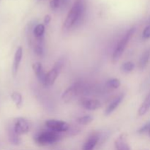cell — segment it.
<instances>
[{"label": "cell", "instance_id": "6da1fadb", "mask_svg": "<svg viewBox=\"0 0 150 150\" xmlns=\"http://www.w3.org/2000/svg\"><path fill=\"white\" fill-rule=\"evenodd\" d=\"M86 13V1L76 0L64 22V28L70 29L80 25Z\"/></svg>", "mask_w": 150, "mask_h": 150}, {"label": "cell", "instance_id": "7a4b0ae2", "mask_svg": "<svg viewBox=\"0 0 150 150\" xmlns=\"http://www.w3.org/2000/svg\"><path fill=\"white\" fill-rule=\"evenodd\" d=\"M62 139V136L59 133L52 131V130H45L40 132L34 136L35 143L40 146L51 145L57 143Z\"/></svg>", "mask_w": 150, "mask_h": 150}, {"label": "cell", "instance_id": "3957f363", "mask_svg": "<svg viewBox=\"0 0 150 150\" xmlns=\"http://www.w3.org/2000/svg\"><path fill=\"white\" fill-rule=\"evenodd\" d=\"M135 32H136V27L130 28V29L126 32L125 35L122 37V38L119 41L117 46H116L115 49H114V53H113V55H112L113 62L114 63L117 62L120 59L121 56L122 55V54L124 53L126 47H127V43L129 42L130 40L131 39L132 36H133V34L135 33Z\"/></svg>", "mask_w": 150, "mask_h": 150}, {"label": "cell", "instance_id": "277c9868", "mask_svg": "<svg viewBox=\"0 0 150 150\" xmlns=\"http://www.w3.org/2000/svg\"><path fill=\"white\" fill-rule=\"evenodd\" d=\"M63 62L62 59H59L55 63L54 67L45 74V79H44L43 85L45 86H51L54 83L55 81L58 78L62 69Z\"/></svg>", "mask_w": 150, "mask_h": 150}, {"label": "cell", "instance_id": "5b68a950", "mask_svg": "<svg viewBox=\"0 0 150 150\" xmlns=\"http://www.w3.org/2000/svg\"><path fill=\"white\" fill-rule=\"evenodd\" d=\"M82 89H83V84L81 82H77L65 89V91L62 95V99L66 103H70L78 95L80 94Z\"/></svg>", "mask_w": 150, "mask_h": 150}, {"label": "cell", "instance_id": "8992f818", "mask_svg": "<svg viewBox=\"0 0 150 150\" xmlns=\"http://www.w3.org/2000/svg\"><path fill=\"white\" fill-rule=\"evenodd\" d=\"M45 126L48 127V130L57 133H65L70 130V125L64 121L57 120H48L45 122Z\"/></svg>", "mask_w": 150, "mask_h": 150}, {"label": "cell", "instance_id": "52a82bcc", "mask_svg": "<svg viewBox=\"0 0 150 150\" xmlns=\"http://www.w3.org/2000/svg\"><path fill=\"white\" fill-rule=\"evenodd\" d=\"M13 126L15 132L19 136L26 134L30 130V123L26 119L23 117H18L16 119Z\"/></svg>", "mask_w": 150, "mask_h": 150}, {"label": "cell", "instance_id": "ba28073f", "mask_svg": "<svg viewBox=\"0 0 150 150\" xmlns=\"http://www.w3.org/2000/svg\"><path fill=\"white\" fill-rule=\"evenodd\" d=\"M124 97L125 95L123 93L120 94V95H117V97H115V98L111 101V103L108 104V106L106 107V108H105V112H104V114H105V116H108L110 115V114H112V113L118 108L120 104L121 103L122 101L124 99Z\"/></svg>", "mask_w": 150, "mask_h": 150}, {"label": "cell", "instance_id": "9c48e42d", "mask_svg": "<svg viewBox=\"0 0 150 150\" xmlns=\"http://www.w3.org/2000/svg\"><path fill=\"white\" fill-rule=\"evenodd\" d=\"M80 105L83 108L89 111H95L101 107V103L96 99H83L80 100Z\"/></svg>", "mask_w": 150, "mask_h": 150}, {"label": "cell", "instance_id": "30bf717a", "mask_svg": "<svg viewBox=\"0 0 150 150\" xmlns=\"http://www.w3.org/2000/svg\"><path fill=\"white\" fill-rule=\"evenodd\" d=\"M22 57H23V48H22L21 46H19L16 50V53H15L13 67H12V73H13V76H16L17 75Z\"/></svg>", "mask_w": 150, "mask_h": 150}, {"label": "cell", "instance_id": "8fae6325", "mask_svg": "<svg viewBox=\"0 0 150 150\" xmlns=\"http://www.w3.org/2000/svg\"><path fill=\"white\" fill-rule=\"evenodd\" d=\"M100 140L98 133H93L88 137L83 146V150H94Z\"/></svg>", "mask_w": 150, "mask_h": 150}, {"label": "cell", "instance_id": "7c38bea8", "mask_svg": "<svg viewBox=\"0 0 150 150\" xmlns=\"http://www.w3.org/2000/svg\"><path fill=\"white\" fill-rule=\"evenodd\" d=\"M116 150H131L127 142V135L122 133L115 141Z\"/></svg>", "mask_w": 150, "mask_h": 150}, {"label": "cell", "instance_id": "4fadbf2b", "mask_svg": "<svg viewBox=\"0 0 150 150\" xmlns=\"http://www.w3.org/2000/svg\"><path fill=\"white\" fill-rule=\"evenodd\" d=\"M32 68H33L34 72L35 73L37 79H38L41 83L43 84L44 79H45V76L46 73L44 72L43 67H42V64L40 62H35L32 64Z\"/></svg>", "mask_w": 150, "mask_h": 150}, {"label": "cell", "instance_id": "5bb4252c", "mask_svg": "<svg viewBox=\"0 0 150 150\" xmlns=\"http://www.w3.org/2000/svg\"><path fill=\"white\" fill-rule=\"evenodd\" d=\"M150 109V92L147 95V96L145 98L144 100L142 103V105L139 107L138 110V115L142 117L146 114L148 111Z\"/></svg>", "mask_w": 150, "mask_h": 150}, {"label": "cell", "instance_id": "9a60e30c", "mask_svg": "<svg viewBox=\"0 0 150 150\" xmlns=\"http://www.w3.org/2000/svg\"><path fill=\"white\" fill-rule=\"evenodd\" d=\"M8 137L9 141L12 144L19 145L21 144L20 136L15 132L13 125L10 126L8 128Z\"/></svg>", "mask_w": 150, "mask_h": 150}, {"label": "cell", "instance_id": "2e32d148", "mask_svg": "<svg viewBox=\"0 0 150 150\" xmlns=\"http://www.w3.org/2000/svg\"><path fill=\"white\" fill-rule=\"evenodd\" d=\"M150 59V48L146 50L143 53V54L141 57L140 59L139 62V67L141 70H144L145 67L147 65L148 62L149 61Z\"/></svg>", "mask_w": 150, "mask_h": 150}, {"label": "cell", "instance_id": "e0dca14e", "mask_svg": "<svg viewBox=\"0 0 150 150\" xmlns=\"http://www.w3.org/2000/svg\"><path fill=\"white\" fill-rule=\"evenodd\" d=\"M45 33V25L42 23H39L34 27L32 34H33L35 39H40L44 38Z\"/></svg>", "mask_w": 150, "mask_h": 150}, {"label": "cell", "instance_id": "ac0fdd59", "mask_svg": "<svg viewBox=\"0 0 150 150\" xmlns=\"http://www.w3.org/2000/svg\"><path fill=\"white\" fill-rule=\"evenodd\" d=\"M11 98L18 108H21L22 105H23V98H22V95L19 92H13L11 95Z\"/></svg>", "mask_w": 150, "mask_h": 150}, {"label": "cell", "instance_id": "d6986e66", "mask_svg": "<svg viewBox=\"0 0 150 150\" xmlns=\"http://www.w3.org/2000/svg\"><path fill=\"white\" fill-rule=\"evenodd\" d=\"M93 120V117L91 115H85L83 117H81L78 118L77 122L79 124L81 125H87L90 124Z\"/></svg>", "mask_w": 150, "mask_h": 150}, {"label": "cell", "instance_id": "ffe728a7", "mask_svg": "<svg viewBox=\"0 0 150 150\" xmlns=\"http://www.w3.org/2000/svg\"><path fill=\"white\" fill-rule=\"evenodd\" d=\"M34 51L39 57H43L44 54H45L43 43H42V42H35V45H34Z\"/></svg>", "mask_w": 150, "mask_h": 150}, {"label": "cell", "instance_id": "44dd1931", "mask_svg": "<svg viewBox=\"0 0 150 150\" xmlns=\"http://www.w3.org/2000/svg\"><path fill=\"white\" fill-rule=\"evenodd\" d=\"M106 85L108 87L113 88V89H118L121 85V82L118 79H111L106 82Z\"/></svg>", "mask_w": 150, "mask_h": 150}, {"label": "cell", "instance_id": "7402d4cb", "mask_svg": "<svg viewBox=\"0 0 150 150\" xmlns=\"http://www.w3.org/2000/svg\"><path fill=\"white\" fill-rule=\"evenodd\" d=\"M134 67V63L132 62H125L124 64L122 65L121 69L123 72H125V73H130V72L133 71Z\"/></svg>", "mask_w": 150, "mask_h": 150}, {"label": "cell", "instance_id": "603a6c76", "mask_svg": "<svg viewBox=\"0 0 150 150\" xmlns=\"http://www.w3.org/2000/svg\"><path fill=\"white\" fill-rule=\"evenodd\" d=\"M62 0H50V7L52 10H57L61 9Z\"/></svg>", "mask_w": 150, "mask_h": 150}, {"label": "cell", "instance_id": "cb8c5ba5", "mask_svg": "<svg viewBox=\"0 0 150 150\" xmlns=\"http://www.w3.org/2000/svg\"><path fill=\"white\" fill-rule=\"evenodd\" d=\"M150 130V121L148 122L147 123H146L145 125H144L142 127H141L138 130V133H140V134H144V133H149Z\"/></svg>", "mask_w": 150, "mask_h": 150}, {"label": "cell", "instance_id": "d4e9b609", "mask_svg": "<svg viewBox=\"0 0 150 150\" xmlns=\"http://www.w3.org/2000/svg\"><path fill=\"white\" fill-rule=\"evenodd\" d=\"M142 36H143L144 39H149L150 38V25L146 26L145 29H144L143 33H142Z\"/></svg>", "mask_w": 150, "mask_h": 150}, {"label": "cell", "instance_id": "484cf974", "mask_svg": "<svg viewBox=\"0 0 150 150\" xmlns=\"http://www.w3.org/2000/svg\"><path fill=\"white\" fill-rule=\"evenodd\" d=\"M70 0H62V6L61 9H65L70 4Z\"/></svg>", "mask_w": 150, "mask_h": 150}, {"label": "cell", "instance_id": "4316f807", "mask_svg": "<svg viewBox=\"0 0 150 150\" xmlns=\"http://www.w3.org/2000/svg\"><path fill=\"white\" fill-rule=\"evenodd\" d=\"M51 17L50 15H46V16L44 17V23H45V25H48V23L51 22Z\"/></svg>", "mask_w": 150, "mask_h": 150}, {"label": "cell", "instance_id": "83f0119b", "mask_svg": "<svg viewBox=\"0 0 150 150\" xmlns=\"http://www.w3.org/2000/svg\"><path fill=\"white\" fill-rule=\"evenodd\" d=\"M148 133H149V136H150V130H149V132Z\"/></svg>", "mask_w": 150, "mask_h": 150}]
</instances>
